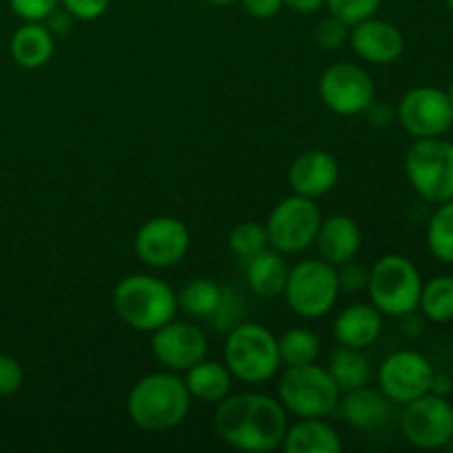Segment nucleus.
Listing matches in <instances>:
<instances>
[{"label": "nucleus", "mask_w": 453, "mask_h": 453, "mask_svg": "<svg viewBox=\"0 0 453 453\" xmlns=\"http://www.w3.org/2000/svg\"><path fill=\"white\" fill-rule=\"evenodd\" d=\"M215 429L233 449L270 453L281 447L288 429V411L268 394H234L219 401Z\"/></svg>", "instance_id": "f257e3e1"}, {"label": "nucleus", "mask_w": 453, "mask_h": 453, "mask_svg": "<svg viewBox=\"0 0 453 453\" xmlns=\"http://www.w3.org/2000/svg\"><path fill=\"white\" fill-rule=\"evenodd\" d=\"M127 411L133 425L144 432H171L188 416L190 392L184 379L171 370L155 372L133 385L127 396Z\"/></svg>", "instance_id": "f03ea898"}, {"label": "nucleus", "mask_w": 453, "mask_h": 453, "mask_svg": "<svg viewBox=\"0 0 453 453\" xmlns=\"http://www.w3.org/2000/svg\"><path fill=\"white\" fill-rule=\"evenodd\" d=\"M113 310L133 330L155 332L175 319L177 292L150 274H128L115 286Z\"/></svg>", "instance_id": "7ed1b4c3"}, {"label": "nucleus", "mask_w": 453, "mask_h": 453, "mask_svg": "<svg viewBox=\"0 0 453 453\" xmlns=\"http://www.w3.org/2000/svg\"><path fill=\"white\" fill-rule=\"evenodd\" d=\"M224 358L230 374L248 385L265 383L281 367L277 336L259 323L234 326L226 336Z\"/></svg>", "instance_id": "20e7f679"}, {"label": "nucleus", "mask_w": 453, "mask_h": 453, "mask_svg": "<svg viewBox=\"0 0 453 453\" xmlns=\"http://www.w3.org/2000/svg\"><path fill=\"white\" fill-rule=\"evenodd\" d=\"M423 277L414 261L403 255H385L372 265L367 295L383 317L405 319L418 310Z\"/></svg>", "instance_id": "39448f33"}, {"label": "nucleus", "mask_w": 453, "mask_h": 453, "mask_svg": "<svg viewBox=\"0 0 453 453\" xmlns=\"http://www.w3.org/2000/svg\"><path fill=\"white\" fill-rule=\"evenodd\" d=\"M279 403L299 418H326L339 410L341 389L327 367L292 365L279 379Z\"/></svg>", "instance_id": "423d86ee"}, {"label": "nucleus", "mask_w": 453, "mask_h": 453, "mask_svg": "<svg viewBox=\"0 0 453 453\" xmlns=\"http://www.w3.org/2000/svg\"><path fill=\"white\" fill-rule=\"evenodd\" d=\"M288 308L301 319H323L332 312L341 296L339 274L327 261L303 259L290 268L283 290Z\"/></svg>", "instance_id": "0eeeda50"}, {"label": "nucleus", "mask_w": 453, "mask_h": 453, "mask_svg": "<svg viewBox=\"0 0 453 453\" xmlns=\"http://www.w3.org/2000/svg\"><path fill=\"white\" fill-rule=\"evenodd\" d=\"M411 188L432 203L453 199V144L442 137H423L405 155Z\"/></svg>", "instance_id": "6e6552de"}, {"label": "nucleus", "mask_w": 453, "mask_h": 453, "mask_svg": "<svg viewBox=\"0 0 453 453\" xmlns=\"http://www.w3.org/2000/svg\"><path fill=\"white\" fill-rule=\"evenodd\" d=\"M321 211L314 199L290 195L270 211L265 221L270 248L281 255H299L314 246V237L321 226Z\"/></svg>", "instance_id": "1a4fd4ad"}, {"label": "nucleus", "mask_w": 453, "mask_h": 453, "mask_svg": "<svg viewBox=\"0 0 453 453\" xmlns=\"http://www.w3.org/2000/svg\"><path fill=\"white\" fill-rule=\"evenodd\" d=\"M401 429L405 441L418 449H442L453 441V405L447 396L423 394L405 405Z\"/></svg>", "instance_id": "9d476101"}, {"label": "nucleus", "mask_w": 453, "mask_h": 453, "mask_svg": "<svg viewBox=\"0 0 453 453\" xmlns=\"http://www.w3.org/2000/svg\"><path fill=\"white\" fill-rule=\"evenodd\" d=\"M321 102L336 115H361L376 100V87L372 75L363 66L349 62H336L323 71L319 80Z\"/></svg>", "instance_id": "9b49d317"}, {"label": "nucleus", "mask_w": 453, "mask_h": 453, "mask_svg": "<svg viewBox=\"0 0 453 453\" xmlns=\"http://www.w3.org/2000/svg\"><path fill=\"white\" fill-rule=\"evenodd\" d=\"M396 119L414 140L442 137L453 127V102L438 87H416L401 97Z\"/></svg>", "instance_id": "f8f14e48"}, {"label": "nucleus", "mask_w": 453, "mask_h": 453, "mask_svg": "<svg viewBox=\"0 0 453 453\" xmlns=\"http://www.w3.org/2000/svg\"><path fill=\"white\" fill-rule=\"evenodd\" d=\"M434 374L436 372L427 357L414 349H401L380 363L379 389L394 405H407L429 392Z\"/></svg>", "instance_id": "ddd939ff"}, {"label": "nucleus", "mask_w": 453, "mask_h": 453, "mask_svg": "<svg viewBox=\"0 0 453 453\" xmlns=\"http://www.w3.org/2000/svg\"><path fill=\"white\" fill-rule=\"evenodd\" d=\"M190 248V230L177 217H153L135 234V252L150 268H173Z\"/></svg>", "instance_id": "4468645a"}, {"label": "nucleus", "mask_w": 453, "mask_h": 453, "mask_svg": "<svg viewBox=\"0 0 453 453\" xmlns=\"http://www.w3.org/2000/svg\"><path fill=\"white\" fill-rule=\"evenodd\" d=\"M153 357L171 372H186L208 354V336L190 321L171 319L153 332L150 339Z\"/></svg>", "instance_id": "2eb2a0df"}, {"label": "nucleus", "mask_w": 453, "mask_h": 453, "mask_svg": "<svg viewBox=\"0 0 453 453\" xmlns=\"http://www.w3.org/2000/svg\"><path fill=\"white\" fill-rule=\"evenodd\" d=\"M349 29L348 40L354 53L370 65H392L405 51V35L389 20L372 16Z\"/></svg>", "instance_id": "dca6fc26"}, {"label": "nucleus", "mask_w": 453, "mask_h": 453, "mask_svg": "<svg viewBox=\"0 0 453 453\" xmlns=\"http://www.w3.org/2000/svg\"><path fill=\"white\" fill-rule=\"evenodd\" d=\"M336 181H339V162L327 150H305L288 171V184L292 193L310 199L327 195Z\"/></svg>", "instance_id": "f3484780"}, {"label": "nucleus", "mask_w": 453, "mask_h": 453, "mask_svg": "<svg viewBox=\"0 0 453 453\" xmlns=\"http://www.w3.org/2000/svg\"><path fill=\"white\" fill-rule=\"evenodd\" d=\"M319 257L334 268L348 264L361 250V228L348 215H332L321 219L319 233L314 237Z\"/></svg>", "instance_id": "a211bd4d"}, {"label": "nucleus", "mask_w": 453, "mask_h": 453, "mask_svg": "<svg viewBox=\"0 0 453 453\" xmlns=\"http://www.w3.org/2000/svg\"><path fill=\"white\" fill-rule=\"evenodd\" d=\"M394 403L380 389H372L367 385L343 392L339 401V410L345 423L352 425L358 432H376L388 425L392 416Z\"/></svg>", "instance_id": "6ab92c4d"}, {"label": "nucleus", "mask_w": 453, "mask_h": 453, "mask_svg": "<svg viewBox=\"0 0 453 453\" xmlns=\"http://www.w3.org/2000/svg\"><path fill=\"white\" fill-rule=\"evenodd\" d=\"M334 339L339 345L354 349H365L379 341L383 332V314L372 303H352L334 319Z\"/></svg>", "instance_id": "aec40b11"}, {"label": "nucleus", "mask_w": 453, "mask_h": 453, "mask_svg": "<svg viewBox=\"0 0 453 453\" xmlns=\"http://www.w3.org/2000/svg\"><path fill=\"white\" fill-rule=\"evenodd\" d=\"M281 449L286 453H341L343 441L323 418H301L288 425Z\"/></svg>", "instance_id": "412c9836"}, {"label": "nucleus", "mask_w": 453, "mask_h": 453, "mask_svg": "<svg viewBox=\"0 0 453 453\" xmlns=\"http://www.w3.org/2000/svg\"><path fill=\"white\" fill-rule=\"evenodd\" d=\"M246 264V281L255 295L264 296V299H274V296L283 295L290 268L281 252H277L274 248L273 250L265 248L259 255L250 257Z\"/></svg>", "instance_id": "4be33fe9"}, {"label": "nucleus", "mask_w": 453, "mask_h": 453, "mask_svg": "<svg viewBox=\"0 0 453 453\" xmlns=\"http://www.w3.org/2000/svg\"><path fill=\"white\" fill-rule=\"evenodd\" d=\"M184 383L188 388L190 398H197L202 403H219L230 394L233 374L226 363L203 358L186 370Z\"/></svg>", "instance_id": "5701e85b"}, {"label": "nucleus", "mask_w": 453, "mask_h": 453, "mask_svg": "<svg viewBox=\"0 0 453 453\" xmlns=\"http://www.w3.org/2000/svg\"><path fill=\"white\" fill-rule=\"evenodd\" d=\"M56 40L42 22H25L12 38V56L22 69H40L53 56Z\"/></svg>", "instance_id": "b1692460"}, {"label": "nucleus", "mask_w": 453, "mask_h": 453, "mask_svg": "<svg viewBox=\"0 0 453 453\" xmlns=\"http://www.w3.org/2000/svg\"><path fill=\"white\" fill-rule=\"evenodd\" d=\"M221 299H224V286L206 277H197L186 283L177 292V310L190 319H208L219 310Z\"/></svg>", "instance_id": "393cba45"}, {"label": "nucleus", "mask_w": 453, "mask_h": 453, "mask_svg": "<svg viewBox=\"0 0 453 453\" xmlns=\"http://www.w3.org/2000/svg\"><path fill=\"white\" fill-rule=\"evenodd\" d=\"M327 372H330V376L334 379V383L339 385L341 394L349 392V389L363 388V385L370 383L372 379V367L365 354H363L361 349L345 348V345H339V348L330 354Z\"/></svg>", "instance_id": "a878e982"}, {"label": "nucleus", "mask_w": 453, "mask_h": 453, "mask_svg": "<svg viewBox=\"0 0 453 453\" xmlns=\"http://www.w3.org/2000/svg\"><path fill=\"white\" fill-rule=\"evenodd\" d=\"M277 345L281 365L286 367L317 363L321 354V339L308 327H290L283 332L281 339H277Z\"/></svg>", "instance_id": "bb28decb"}, {"label": "nucleus", "mask_w": 453, "mask_h": 453, "mask_svg": "<svg viewBox=\"0 0 453 453\" xmlns=\"http://www.w3.org/2000/svg\"><path fill=\"white\" fill-rule=\"evenodd\" d=\"M418 308L423 317L432 323L453 321V277L442 274L423 283Z\"/></svg>", "instance_id": "cd10ccee"}, {"label": "nucleus", "mask_w": 453, "mask_h": 453, "mask_svg": "<svg viewBox=\"0 0 453 453\" xmlns=\"http://www.w3.org/2000/svg\"><path fill=\"white\" fill-rule=\"evenodd\" d=\"M427 246L436 259L453 264V199L442 202L429 219Z\"/></svg>", "instance_id": "c85d7f7f"}, {"label": "nucleus", "mask_w": 453, "mask_h": 453, "mask_svg": "<svg viewBox=\"0 0 453 453\" xmlns=\"http://www.w3.org/2000/svg\"><path fill=\"white\" fill-rule=\"evenodd\" d=\"M268 243V233H265V226L257 224V221H243L237 224L230 230L228 237V248L233 250L234 257L248 261L250 257L259 255L261 250H265Z\"/></svg>", "instance_id": "c756f323"}, {"label": "nucleus", "mask_w": 453, "mask_h": 453, "mask_svg": "<svg viewBox=\"0 0 453 453\" xmlns=\"http://www.w3.org/2000/svg\"><path fill=\"white\" fill-rule=\"evenodd\" d=\"M243 310H246V301H242V295H239L234 288L226 286L219 310L208 319V323H211L215 330L230 332L234 326H239V323L243 321V314H246Z\"/></svg>", "instance_id": "7c9ffc66"}, {"label": "nucleus", "mask_w": 453, "mask_h": 453, "mask_svg": "<svg viewBox=\"0 0 453 453\" xmlns=\"http://www.w3.org/2000/svg\"><path fill=\"white\" fill-rule=\"evenodd\" d=\"M380 3L383 0H326V7L330 9L332 16L341 18L349 27H354L357 22L374 16L379 12Z\"/></svg>", "instance_id": "2f4dec72"}, {"label": "nucleus", "mask_w": 453, "mask_h": 453, "mask_svg": "<svg viewBox=\"0 0 453 453\" xmlns=\"http://www.w3.org/2000/svg\"><path fill=\"white\" fill-rule=\"evenodd\" d=\"M349 38V25L336 16H326L319 20L317 29H314V40L323 51H336L343 47Z\"/></svg>", "instance_id": "473e14b6"}, {"label": "nucleus", "mask_w": 453, "mask_h": 453, "mask_svg": "<svg viewBox=\"0 0 453 453\" xmlns=\"http://www.w3.org/2000/svg\"><path fill=\"white\" fill-rule=\"evenodd\" d=\"M339 274V288L341 292H348V295H358V292L367 290V281H370V270L365 265L357 264V261H348V264L339 265L336 270Z\"/></svg>", "instance_id": "72a5a7b5"}, {"label": "nucleus", "mask_w": 453, "mask_h": 453, "mask_svg": "<svg viewBox=\"0 0 453 453\" xmlns=\"http://www.w3.org/2000/svg\"><path fill=\"white\" fill-rule=\"evenodd\" d=\"M9 4L25 22H42L56 12L60 0H9Z\"/></svg>", "instance_id": "f704fd0d"}, {"label": "nucleus", "mask_w": 453, "mask_h": 453, "mask_svg": "<svg viewBox=\"0 0 453 453\" xmlns=\"http://www.w3.org/2000/svg\"><path fill=\"white\" fill-rule=\"evenodd\" d=\"M25 372L13 357L0 354V396H13L22 388Z\"/></svg>", "instance_id": "c9c22d12"}, {"label": "nucleus", "mask_w": 453, "mask_h": 453, "mask_svg": "<svg viewBox=\"0 0 453 453\" xmlns=\"http://www.w3.org/2000/svg\"><path fill=\"white\" fill-rule=\"evenodd\" d=\"M62 7L75 18V20H97L109 7V0H60Z\"/></svg>", "instance_id": "e433bc0d"}, {"label": "nucleus", "mask_w": 453, "mask_h": 453, "mask_svg": "<svg viewBox=\"0 0 453 453\" xmlns=\"http://www.w3.org/2000/svg\"><path fill=\"white\" fill-rule=\"evenodd\" d=\"M367 118V122L372 124V127L376 128H388L392 127L394 119H396V111L392 109L389 104H383V102H372L370 106L365 109V113H363Z\"/></svg>", "instance_id": "4c0bfd02"}, {"label": "nucleus", "mask_w": 453, "mask_h": 453, "mask_svg": "<svg viewBox=\"0 0 453 453\" xmlns=\"http://www.w3.org/2000/svg\"><path fill=\"white\" fill-rule=\"evenodd\" d=\"M242 3L257 20H270L283 9V0H242Z\"/></svg>", "instance_id": "58836bf2"}, {"label": "nucleus", "mask_w": 453, "mask_h": 453, "mask_svg": "<svg viewBox=\"0 0 453 453\" xmlns=\"http://www.w3.org/2000/svg\"><path fill=\"white\" fill-rule=\"evenodd\" d=\"M47 20H49V29H51V34H65V31L71 29V20H73V16H71L66 9H62V12H58L56 9Z\"/></svg>", "instance_id": "ea45409f"}, {"label": "nucleus", "mask_w": 453, "mask_h": 453, "mask_svg": "<svg viewBox=\"0 0 453 453\" xmlns=\"http://www.w3.org/2000/svg\"><path fill=\"white\" fill-rule=\"evenodd\" d=\"M323 4H326V0H283V7L292 9L296 13H303V16L319 12Z\"/></svg>", "instance_id": "a19ab883"}, {"label": "nucleus", "mask_w": 453, "mask_h": 453, "mask_svg": "<svg viewBox=\"0 0 453 453\" xmlns=\"http://www.w3.org/2000/svg\"><path fill=\"white\" fill-rule=\"evenodd\" d=\"M451 379L445 374H434L432 379V388H429V392L432 394H438V396H447V394L451 392Z\"/></svg>", "instance_id": "79ce46f5"}, {"label": "nucleus", "mask_w": 453, "mask_h": 453, "mask_svg": "<svg viewBox=\"0 0 453 453\" xmlns=\"http://www.w3.org/2000/svg\"><path fill=\"white\" fill-rule=\"evenodd\" d=\"M206 3L215 4V7H228V4H234V3H239V0H206Z\"/></svg>", "instance_id": "37998d69"}, {"label": "nucleus", "mask_w": 453, "mask_h": 453, "mask_svg": "<svg viewBox=\"0 0 453 453\" xmlns=\"http://www.w3.org/2000/svg\"><path fill=\"white\" fill-rule=\"evenodd\" d=\"M445 91H447V96H449V100L453 102V80H451V82H449V87L445 88Z\"/></svg>", "instance_id": "c03bdc74"}, {"label": "nucleus", "mask_w": 453, "mask_h": 453, "mask_svg": "<svg viewBox=\"0 0 453 453\" xmlns=\"http://www.w3.org/2000/svg\"><path fill=\"white\" fill-rule=\"evenodd\" d=\"M447 7H449V12H451V16H453V0H447Z\"/></svg>", "instance_id": "a18cd8bd"}]
</instances>
